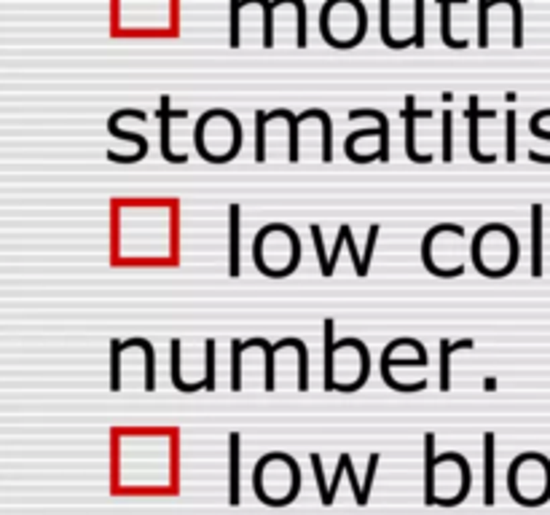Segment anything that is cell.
<instances>
[{
	"label": "cell",
	"mask_w": 550,
	"mask_h": 515,
	"mask_svg": "<svg viewBox=\"0 0 550 515\" xmlns=\"http://www.w3.org/2000/svg\"><path fill=\"white\" fill-rule=\"evenodd\" d=\"M239 204H228V274L239 276Z\"/></svg>",
	"instance_id": "obj_12"
},
{
	"label": "cell",
	"mask_w": 550,
	"mask_h": 515,
	"mask_svg": "<svg viewBox=\"0 0 550 515\" xmlns=\"http://www.w3.org/2000/svg\"><path fill=\"white\" fill-rule=\"evenodd\" d=\"M508 162H516V110H508Z\"/></svg>",
	"instance_id": "obj_38"
},
{
	"label": "cell",
	"mask_w": 550,
	"mask_h": 515,
	"mask_svg": "<svg viewBox=\"0 0 550 515\" xmlns=\"http://www.w3.org/2000/svg\"><path fill=\"white\" fill-rule=\"evenodd\" d=\"M312 239H314L317 260H320V268H322V276H325V271H328V260H331V258L325 256V245H322V231H320V226H317V223L312 226Z\"/></svg>",
	"instance_id": "obj_35"
},
{
	"label": "cell",
	"mask_w": 550,
	"mask_h": 515,
	"mask_svg": "<svg viewBox=\"0 0 550 515\" xmlns=\"http://www.w3.org/2000/svg\"><path fill=\"white\" fill-rule=\"evenodd\" d=\"M170 357H172V384H175V389H181V392L204 389L201 384H185L183 379H181V342H178V339L170 343Z\"/></svg>",
	"instance_id": "obj_23"
},
{
	"label": "cell",
	"mask_w": 550,
	"mask_h": 515,
	"mask_svg": "<svg viewBox=\"0 0 550 515\" xmlns=\"http://www.w3.org/2000/svg\"><path fill=\"white\" fill-rule=\"evenodd\" d=\"M494 448H497V437L494 432L483 435V505L491 508L494 505Z\"/></svg>",
	"instance_id": "obj_10"
},
{
	"label": "cell",
	"mask_w": 550,
	"mask_h": 515,
	"mask_svg": "<svg viewBox=\"0 0 550 515\" xmlns=\"http://www.w3.org/2000/svg\"><path fill=\"white\" fill-rule=\"evenodd\" d=\"M347 473V462H344V456H339V470H336V478H333V483H331V489H328V500H325V505H333V497H336V492H339V483H341V475Z\"/></svg>",
	"instance_id": "obj_39"
},
{
	"label": "cell",
	"mask_w": 550,
	"mask_h": 515,
	"mask_svg": "<svg viewBox=\"0 0 550 515\" xmlns=\"http://www.w3.org/2000/svg\"><path fill=\"white\" fill-rule=\"evenodd\" d=\"M489 8H491L489 0H478V46H480V49L489 46V24H486Z\"/></svg>",
	"instance_id": "obj_31"
},
{
	"label": "cell",
	"mask_w": 550,
	"mask_h": 515,
	"mask_svg": "<svg viewBox=\"0 0 550 515\" xmlns=\"http://www.w3.org/2000/svg\"><path fill=\"white\" fill-rule=\"evenodd\" d=\"M121 351H124V342H110V389L118 392L121 389V376H118V365H121Z\"/></svg>",
	"instance_id": "obj_29"
},
{
	"label": "cell",
	"mask_w": 550,
	"mask_h": 515,
	"mask_svg": "<svg viewBox=\"0 0 550 515\" xmlns=\"http://www.w3.org/2000/svg\"><path fill=\"white\" fill-rule=\"evenodd\" d=\"M378 11H381V41H384V46H389V49L414 46L411 38H403V41H395V38H392V33H389V0H378Z\"/></svg>",
	"instance_id": "obj_21"
},
{
	"label": "cell",
	"mask_w": 550,
	"mask_h": 515,
	"mask_svg": "<svg viewBox=\"0 0 550 515\" xmlns=\"http://www.w3.org/2000/svg\"><path fill=\"white\" fill-rule=\"evenodd\" d=\"M483 118H497V110H480V108H478V97L472 94L470 102H467V121H470V156H472V162H478V164H491V162H497V156H494V154H483L480 145H478V132H480L478 124H480Z\"/></svg>",
	"instance_id": "obj_8"
},
{
	"label": "cell",
	"mask_w": 550,
	"mask_h": 515,
	"mask_svg": "<svg viewBox=\"0 0 550 515\" xmlns=\"http://www.w3.org/2000/svg\"><path fill=\"white\" fill-rule=\"evenodd\" d=\"M253 486H256V497L261 502H266L272 508H284L301 492V467L293 456H287V464H284L282 475L276 478V475H272L269 464L261 459L256 464V473H253Z\"/></svg>",
	"instance_id": "obj_5"
},
{
	"label": "cell",
	"mask_w": 550,
	"mask_h": 515,
	"mask_svg": "<svg viewBox=\"0 0 550 515\" xmlns=\"http://www.w3.org/2000/svg\"><path fill=\"white\" fill-rule=\"evenodd\" d=\"M540 456V454H537ZM537 456H535V467H537ZM532 467V459L529 454H521L513 464H510V473H508V489H510V497L527 508H535V505H545L550 500V459L543 462V467L537 470V475H532L535 470Z\"/></svg>",
	"instance_id": "obj_4"
},
{
	"label": "cell",
	"mask_w": 550,
	"mask_h": 515,
	"mask_svg": "<svg viewBox=\"0 0 550 515\" xmlns=\"http://www.w3.org/2000/svg\"><path fill=\"white\" fill-rule=\"evenodd\" d=\"M242 342H231V389L239 392L242 389Z\"/></svg>",
	"instance_id": "obj_27"
},
{
	"label": "cell",
	"mask_w": 550,
	"mask_h": 515,
	"mask_svg": "<svg viewBox=\"0 0 550 515\" xmlns=\"http://www.w3.org/2000/svg\"><path fill=\"white\" fill-rule=\"evenodd\" d=\"M470 256L483 276H494V266H499V263L508 276L518 266L521 245H518V237L513 234V229H508L505 223H489V226L478 229V234L472 237Z\"/></svg>",
	"instance_id": "obj_3"
},
{
	"label": "cell",
	"mask_w": 550,
	"mask_h": 515,
	"mask_svg": "<svg viewBox=\"0 0 550 515\" xmlns=\"http://www.w3.org/2000/svg\"><path fill=\"white\" fill-rule=\"evenodd\" d=\"M347 245V223L339 229V237H336V248H333V256H331V260H328V271H325V276H333V271H336V260H339V253H341V248Z\"/></svg>",
	"instance_id": "obj_36"
},
{
	"label": "cell",
	"mask_w": 550,
	"mask_h": 515,
	"mask_svg": "<svg viewBox=\"0 0 550 515\" xmlns=\"http://www.w3.org/2000/svg\"><path fill=\"white\" fill-rule=\"evenodd\" d=\"M341 456H344V462H347V478H350V483H352V489H355V502L363 508L368 502L363 489H360V483H358V475H355V467H352V456H350V454H341Z\"/></svg>",
	"instance_id": "obj_33"
},
{
	"label": "cell",
	"mask_w": 550,
	"mask_h": 515,
	"mask_svg": "<svg viewBox=\"0 0 550 515\" xmlns=\"http://www.w3.org/2000/svg\"><path fill=\"white\" fill-rule=\"evenodd\" d=\"M247 343H253V346H261L264 349V362H266V384H264V389H275V354H276V346L275 343H269L266 339H250Z\"/></svg>",
	"instance_id": "obj_25"
},
{
	"label": "cell",
	"mask_w": 550,
	"mask_h": 515,
	"mask_svg": "<svg viewBox=\"0 0 550 515\" xmlns=\"http://www.w3.org/2000/svg\"><path fill=\"white\" fill-rule=\"evenodd\" d=\"M543 118H550V108H545V110H537L535 116H532V121H529V132L535 135V137H540V140H550V132H545L543 126H540V121Z\"/></svg>",
	"instance_id": "obj_37"
},
{
	"label": "cell",
	"mask_w": 550,
	"mask_h": 515,
	"mask_svg": "<svg viewBox=\"0 0 550 515\" xmlns=\"http://www.w3.org/2000/svg\"><path fill=\"white\" fill-rule=\"evenodd\" d=\"M454 159V116L446 108L443 110V162Z\"/></svg>",
	"instance_id": "obj_28"
},
{
	"label": "cell",
	"mask_w": 550,
	"mask_h": 515,
	"mask_svg": "<svg viewBox=\"0 0 550 515\" xmlns=\"http://www.w3.org/2000/svg\"><path fill=\"white\" fill-rule=\"evenodd\" d=\"M239 14H242V0H231V33H228V46L237 49L242 43L239 35Z\"/></svg>",
	"instance_id": "obj_32"
},
{
	"label": "cell",
	"mask_w": 550,
	"mask_h": 515,
	"mask_svg": "<svg viewBox=\"0 0 550 515\" xmlns=\"http://www.w3.org/2000/svg\"><path fill=\"white\" fill-rule=\"evenodd\" d=\"M347 370H352L355 376V389H360L370 376V354H368L366 343L360 339H341L336 342V351H333V365L331 370H325V389L333 392L336 389V376H341Z\"/></svg>",
	"instance_id": "obj_6"
},
{
	"label": "cell",
	"mask_w": 550,
	"mask_h": 515,
	"mask_svg": "<svg viewBox=\"0 0 550 515\" xmlns=\"http://www.w3.org/2000/svg\"><path fill=\"white\" fill-rule=\"evenodd\" d=\"M185 116H188V110H172V108H170V97H167V94L162 97L159 121H162V156H164V162L183 164L185 159H188V156H178V154H172V145H170V135H172L170 121H172V118H185Z\"/></svg>",
	"instance_id": "obj_9"
},
{
	"label": "cell",
	"mask_w": 550,
	"mask_h": 515,
	"mask_svg": "<svg viewBox=\"0 0 550 515\" xmlns=\"http://www.w3.org/2000/svg\"><path fill=\"white\" fill-rule=\"evenodd\" d=\"M266 110L256 113V162H266Z\"/></svg>",
	"instance_id": "obj_26"
},
{
	"label": "cell",
	"mask_w": 550,
	"mask_h": 515,
	"mask_svg": "<svg viewBox=\"0 0 550 515\" xmlns=\"http://www.w3.org/2000/svg\"><path fill=\"white\" fill-rule=\"evenodd\" d=\"M532 274L543 276V204H532Z\"/></svg>",
	"instance_id": "obj_14"
},
{
	"label": "cell",
	"mask_w": 550,
	"mask_h": 515,
	"mask_svg": "<svg viewBox=\"0 0 550 515\" xmlns=\"http://www.w3.org/2000/svg\"><path fill=\"white\" fill-rule=\"evenodd\" d=\"M491 5H499V3H508L513 8V46L521 49L524 46V5L521 0H489Z\"/></svg>",
	"instance_id": "obj_22"
},
{
	"label": "cell",
	"mask_w": 550,
	"mask_h": 515,
	"mask_svg": "<svg viewBox=\"0 0 550 515\" xmlns=\"http://www.w3.org/2000/svg\"><path fill=\"white\" fill-rule=\"evenodd\" d=\"M266 118L272 121V118H284L287 121V132H290V151H287V159L295 164L298 162V116L293 113V110H287V108H276V110H272V113H266Z\"/></svg>",
	"instance_id": "obj_18"
},
{
	"label": "cell",
	"mask_w": 550,
	"mask_h": 515,
	"mask_svg": "<svg viewBox=\"0 0 550 515\" xmlns=\"http://www.w3.org/2000/svg\"><path fill=\"white\" fill-rule=\"evenodd\" d=\"M314 118L322 124V162H333V124L331 116L322 108H314Z\"/></svg>",
	"instance_id": "obj_20"
},
{
	"label": "cell",
	"mask_w": 550,
	"mask_h": 515,
	"mask_svg": "<svg viewBox=\"0 0 550 515\" xmlns=\"http://www.w3.org/2000/svg\"><path fill=\"white\" fill-rule=\"evenodd\" d=\"M220 124V108L215 110H207L199 121H196V132H193V140H196V151L204 162H212V164H226L231 162L239 148H242V124L239 118L228 110L226 113V121L223 126Z\"/></svg>",
	"instance_id": "obj_2"
},
{
	"label": "cell",
	"mask_w": 550,
	"mask_h": 515,
	"mask_svg": "<svg viewBox=\"0 0 550 515\" xmlns=\"http://www.w3.org/2000/svg\"><path fill=\"white\" fill-rule=\"evenodd\" d=\"M129 110H132V108H126V110H118V113H113V116H110V121H107V132H110L113 137H121V140H129V143H135V145H137V151H140V159H145V154H148V140H145L143 135H132V132H124V129H118V121H121L124 116H129Z\"/></svg>",
	"instance_id": "obj_19"
},
{
	"label": "cell",
	"mask_w": 550,
	"mask_h": 515,
	"mask_svg": "<svg viewBox=\"0 0 550 515\" xmlns=\"http://www.w3.org/2000/svg\"><path fill=\"white\" fill-rule=\"evenodd\" d=\"M475 342L472 339H461V342L452 343L449 339H441V389L449 392L452 389V354L457 349H472Z\"/></svg>",
	"instance_id": "obj_15"
},
{
	"label": "cell",
	"mask_w": 550,
	"mask_h": 515,
	"mask_svg": "<svg viewBox=\"0 0 550 515\" xmlns=\"http://www.w3.org/2000/svg\"><path fill=\"white\" fill-rule=\"evenodd\" d=\"M419 118H433V110H416V97L408 94L406 97V108H403V121H406V156L416 164H430L433 154H419L416 148V121Z\"/></svg>",
	"instance_id": "obj_7"
},
{
	"label": "cell",
	"mask_w": 550,
	"mask_h": 515,
	"mask_svg": "<svg viewBox=\"0 0 550 515\" xmlns=\"http://www.w3.org/2000/svg\"><path fill=\"white\" fill-rule=\"evenodd\" d=\"M454 3H470V0H441V38L449 49H467L470 41H459L452 35V5Z\"/></svg>",
	"instance_id": "obj_17"
},
{
	"label": "cell",
	"mask_w": 550,
	"mask_h": 515,
	"mask_svg": "<svg viewBox=\"0 0 550 515\" xmlns=\"http://www.w3.org/2000/svg\"><path fill=\"white\" fill-rule=\"evenodd\" d=\"M276 351L279 349H287V346H293L295 351H298V389L301 392H306L309 389V349H306V343L301 342V339H282L279 343H275Z\"/></svg>",
	"instance_id": "obj_16"
},
{
	"label": "cell",
	"mask_w": 550,
	"mask_h": 515,
	"mask_svg": "<svg viewBox=\"0 0 550 515\" xmlns=\"http://www.w3.org/2000/svg\"><path fill=\"white\" fill-rule=\"evenodd\" d=\"M204 351H207V376H204V381H207V389H215V342L212 339L204 342Z\"/></svg>",
	"instance_id": "obj_34"
},
{
	"label": "cell",
	"mask_w": 550,
	"mask_h": 515,
	"mask_svg": "<svg viewBox=\"0 0 550 515\" xmlns=\"http://www.w3.org/2000/svg\"><path fill=\"white\" fill-rule=\"evenodd\" d=\"M137 346L145 354V389L154 392L156 389V351H154L151 342H145V339H137Z\"/></svg>",
	"instance_id": "obj_24"
},
{
	"label": "cell",
	"mask_w": 550,
	"mask_h": 515,
	"mask_svg": "<svg viewBox=\"0 0 550 515\" xmlns=\"http://www.w3.org/2000/svg\"><path fill=\"white\" fill-rule=\"evenodd\" d=\"M253 260L266 276H287L298 268L301 260V239L284 223H269L256 234Z\"/></svg>",
	"instance_id": "obj_1"
},
{
	"label": "cell",
	"mask_w": 550,
	"mask_h": 515,
	"mask_svg": "<svg viewBox=\"0 0 550 515\" xmlns=\"http://www.w3.org/2000/svg\"><path fill=\"white\" fill-rule=\"evenodd\" d=\"M435 435H424V505H435Z\"/></svg>",
	"instance_id": "obj_13"
},
{
	"label": "cell",
	"mask_w": 550,
	"mask_h": 515,
	"mask_svg": "<svg viewBox=\"0 0 550 515\" xmlns=\"http://www.w3.org/2000/svg\"><path fill=\"white\" fill-rule=\"evenodd\" d=\"M414 46H424V0L414 3V35H411Z\"/></svg>",
	"instance_id": "obj_30"
},
{
	"label": "cell",
	"mask_w": 550,
	"mask_h": 515,
	"mask_svg": "<svg viewBox=\"0 0 550 515\" xmlns=\"http://www.w3.org/2000/svg\"><path fill=\"white\" fill-rule=\"evenodd\" d=\"M239 432L228 435V505H239Z\"/></svg>",
	"instance_id": "obj_11"
}]
</instances>
